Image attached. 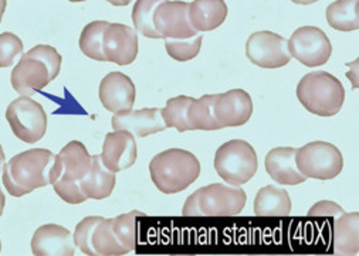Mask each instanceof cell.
Wrapping results in <instances>:
<instances>
[{"mask_svg": "<svg viewBox=\"0 0 359 256\" xmlns=\"http://www.w3.org/2000/svg\"><path fill=\"white\" fill-rule=\"evenodd\" d=\"M137 90L133 80L123 73H109L100 84V101L112 113L131 111Z\"/></svg>", "mask_w": 359, "mask_h": 256, "instance_id": "15", "label": "cell"}, {"mask_svg": "<svg viewBox=\"0 0 359 256\" xmlns=\"http://www.w3.org/2000/svg\"><path fill=\"white\" fill-rule=\"evenodd\" d=\"M149 173L161 193L176 194L198 180L201 163L194 153L173 148L158 153L151 160Z\"/></svg>", "mask_w": 359, "mask_h": 256, "instance_id": "3", "label": "cell"}, {"mask_svg": "<svg viewBox=\"0 0 359 256\" xmlns=\"http://www.w3.org/2000/svg\"><path fill=\"white\" fill-rule=\"evenodd\" d=\"M295 164L303 176L316 180H332L344 169L339 149L328 142H311L295 150Z\"/></svg>", "mask_w": 359, "mask_h": 256, "instance_id": "7", "label": "cell"}, {"mask_svg": "<svg viewBox=\"0 0 359 256\" xmlns=\"http://www.w3.org/2000/svg\"><path fill=\"white\" fill-rule=\"evenodd\" d=\"M0 250H2V242H0Z\"/></svg>", "mask_w": 359, "mask_h": 256, "instance_id": "40", "label": "cell"}, {"mask_svg": "<svg viewBox=\"0 0 359 256\" xmlns=\"http://www.w3.org/2000/svg\"><path fill=\"white\" fill-rule=\"evenodd\" d=\"M23 52L22 40L13 33L0 34V69L13 66L15 59Z\"/></svg>", "mask_w": 359, "mask_h": 256, "instance_id": "32", "label": "cell"}, {"mask_svg": "<svg viewBox=\"0 0 359 256\" xmlns=\"http://www.w3.org/2000/svg\"><path fill=\"white\" fill-rule=\"evenodd\" d=\"M213 111L220 129L243 126L252 118L253 101L245 90H231L217 94Z\"/></svg>", "mask_w": 359, "mask_h": 256, "instance_id": "13", "label": "cell"}, {"mask_svg": "<svg viewBox=\"0 0 359 256\" xmlns=\"http://www.w3.org/2000/svg\"><path fill=\"white\" fill-rule=\"evenodd\" d=\"M93 249L100 256H123L130 253L114 228V218H102L98 222L93 232Z\"/></svg>", "mask_w": 359, "mask_h": 256, "instance_id": "24", "label": "cell"}, {"mask_svg": "<svg viewBox=\"0 0 359 256\" xmlns=\"http://www.w3.org/2000/svg\"><path fill=\"white\" fill-rule=\"evenodd\" d=\"M6 119L15 136L25 143H36L47 132V113L30 97H20L11 102L6 109Z\"/></svg>", "mask_w": 359, "mask_h": 256, "instance_id": "8", "label": "cell"}, {"mask_svg": "<svg viewBox=\"0 0 359 256\" xmlns=\"http://www.w3.org/2000/svg\"><path fill=\"white\" fill-rule=\"evenodd\" d=\"M217 95H203L192 101L188 109V122L191 131H217L220 125L215 118V101Z\"/></svg>", "mask_w": 359, "mask_h": 256, "instance_id": "26", "label": "cell"}, {"mask_svg": "<svg viewBox=\"0 0 359 256\" xmlns=\"http://www.w3.org/2000/svg\"><path fill=\"white\" fill-rule=\"evenodd\" d=\"M101 220H102V217L91 215V217L84 218L76 227V232L73 235L74 243L79 249H81L83 253H86L88 256H95L94 249H93V232Z\"/></svg>", "mask_w": 359, "mask_h": 256, "instance_id": "31", "label": "cell"}, {"mask_svg": "<svg viewBox=\"0 0 359 256\" xmlns=\"http://www.w3.org/2000/svg\"><path fill=\"white\" fill-rule=\"evenodd\" d=\"M246 55L257 67L274 70L291 61L287 40L273 31H256L246 43Z\"/></svg>", "mask_w": 359, "mask_h": 256, "instance_id": "10", "label": "cell"}, {"mask_svg": "<svg viewBox=\"0 0 359 256\" xmlns=\"http://www.w3.org/2000/svg\"><path fill=\"white\" fill-rule=\"evenodd\" d=\"M5 203H6V197H5V194H4L2 188H0V217H2V214H4V210H5Z\"/></svg>", "mask_w": 359, "mask_h": 256, "instance_id": "35", "label": "cell"}, {"mask_svg": "<svg viewBox=\"0 0 359 256\" xmlns=\"http://www.w3.org/2000/svg\"><path fill=\"white\" fill-rule=\"evenodd\" d=\"M163 2L165 0H137L133 9V22L137 31L149 38H161L154 24V15Z\"/></svg>", "mask_w": 359, "mask_h": 256, "instance_id": "29", "label": "cell"}, {"mask_svg": "<svg viewBox=\"0 0 359 256\" xmlns=\"http://www.w3.org/2000/svg\"><path fill=\"white\" fill-rule=\"evenodd\" d=\"M229 9L224 0H194L189 3V19L198 33L212 31L220 27Z\"/></svg>", "mask_w": 359, "mask_h": 256, "instance_id": "21", "label": "cell"}, {"mask_svg": "<svg viewBox=\"0 0 359 256\" xmlns=\"http://www.w3.org/2000/svg\"><path fill=\"white\" fill-rule=\"evenodd\" d=\"M101 160L114 173L133 167L138 157L135 136L127 131H114L105 136Z\"/></svg>", "mask_w": 359, "mask_h": 256, "instance_id": "14", "label": "cell"}, {"mask_svg": "<svg viewBox=\"0 0 359 256\" xmlns=\"http://www.w3.org/2000/svg\"><path fill=\"white\" fill-rule=\"evenodd\" d=\"M108 24V22L97 20L88 23L83 29L80 36V48L88 58L95 61H107L102 51V37Z\"/></svg>", "mask_w": 359, "mask_h": 256, "instance_id": "28", "label": "cell"}, {"mask_svg": "<svg viewBox=\"0 0 359 256\" xmlns=\"http://www.w3.org/2000/svg\"><path fill=\"white\" fill-rule=\"evenodd\" d=\"M91 159L93 156L81 142L73 141L67 143L62 152L55 155L51 169V183L63 178L81 184V180L90 169Z\"/></svg>", "mask_w": 359, "mask_h": 256, "instance_id": "16", "label": "cell"}, {"mask_svg": "<svg viewBox=\"0 0 359 256\" xmlns=\"http://www.w3.org/2000/svg\"><path fill=\"white\" fill-rule=\"evenodd\" d=\"M202 40L203 37L201 34L184 40H165V47L169 57L184 62L198 57L202 47Z\"/></svg>", "mask_w": 359, "mask_h": 256, "instance_id": "30", "label": "cell"}, {"mask_svg": "<svg viewBox=\"0 0 359 256\" xmlns=\"http://www.w3.org/2000/svg\"><path fill=\"white\" fill-rule=\"evenodd\" d=\"M116 184L115 173L105 167L100 155H94L90 169L81 180V190L87 199L104 200L112 194Z\"/></svg>", "mask_w": 359, "mask_h": 256, "instance_id": "20", "label": "cell"}, {"mask_svg": "<svg viewBox=\"0 0 359 256\" xmlns=\"http://www.w3.org/2000/svg\"><path fill=\"white\" fill-rule=\"evenodd\" d=\"M287 47L291 58H295L307 67H320L328 62L332 54V44L324 30L316 26H304L297 29Z\"/></svg>", "mask_w": 359, "mask_h": 256, "instance_id": "9", "label": "cell"}, {"mask_svg": "<svg viewBox=\"0 0 359 256\" xmlns=\"http://www.w3.org/2000/svg\"><path fill=\"white\" fill-rule=\"evenodd\" d=\"M32 252L37 256H73L76 253V243L67 228L47 224L34 232Z\"/></svg>", "mask_w": 359, "mask_h": 256, "instance_id": "18", "label": "cell"}, {"mask_svg": "<svg viewBox=\"0 0 359 256\" xmlns=\"http://www.w3.org/2000/svg\"><path fill=\"white\" fill-rule=\"evenodd\" d=\"M70 2H74V3H77V2H86V0H70Z\"/></svg>", "mask_w": 359, "mask_h": 256, "instance_id": "39", "label": "cell"}, {"mask_svg": "<svg viewBox=\"0 0 359 256\" xmlns=\"http://www.w3.org/2000/svg\"><path fill=\"white\" fill-rule=\"evenodd\" d=\"M154 24L165 40H184L199 34L189 19V3L184 0H165L155 10Z\"/></svg>", "mask_w": 359, "mask_h": 256, "instance_id": "11", "label": "cell"}, {"mask_svg": "<svg viewBox=\"0 0 359 256\" xmlns=\"http://www.w3.org/2000/svg\"><path fill=\"white\" fill-rule=\"evenodd\" d=\"M6 5H8V0H0V22H2V17L5 15Z\"/></svg>", "mask_w": 359, "mask_h": 256, "instance_id": "37", "label": "cell"}, {"mask_svg": "<svg viewBox=\"0 0 359 256\" xmlns=\"http://www.w3.org/2000/svg\"><path fill=\"white\" fill-rule=\"evenodd\" d=\"M291 213V199L284 188L266 185L255 199V214L259 217H287Z\"/></svg>", "mask_w": 359, "mask_h": 256, "instance_id": "23", "label": "cell"}, {"mask_svg": "<svg viewBox=\"0 0 359 256\" xmlns=\"http://www.w3.org/2000/svg\"><path fill=\"white\" fill-rule=\"evenodd\" d=\"M114 131H127L133 136L147 138L166 129L162 119L161 109L158 108H144L138 111H127L115 113L111 119Z\"/></svg>", "mask_w": 359, "mask_h": 256, "instance_id": "17", "label": "cell"}, {"mask_svg": "<svg viewBox=\"0 0 359 256\" xmlns=\"http://www.w3.org/2000/svg\"><path fill=\"white\" fill-rule=\"evenodd\" d=\"M259 167L255 148L241 139L223 143L215 155V170L229 185L241 187L249 183Z\"/></svg>", "mask_w": 359, "mask_h": 256, "instance_id": "6", "label": "cell"}, {"mask_svg": "<svg viewBox=\"0 0 359 256\" xmlns=\"http://www.w3.org/2000/svg\"><path fill=\"white\" fill-rule=\"evenodd\" d=\"M327 22L338 31L359 29V0H335L327 8Z\"/></svg>", "mask_w": 359, "mask_h": 256, "instance_id": "25", "label": "cell"}, {"mask_svg": "<svg viewBox=\"0 0 359 256\" xmlns=\"http://www.w3.org/2000/svg\"><path fill=\"white\" fill-rule=\"evenodd\" d=\"M62 55L47 44H40L22 55L12 71V87L20 97H32L57 78Z\"/></svg>", "mask_w": 359, "mask_h": 256, "instance_id": "2", "label": "cell"}, {"mask_svg": "<svg viewBox=\"0 0 359 256\" xmlns=\"http://www.w3.org/2000/svg\"><path fill=\"white\" fill-rule=\"evenodd\" d=\"M4 164H5V152L2 145H0V170H4Z\"/></svg>", "mask_w": 359, "mask_h": 256, "instance_id": "38", "label": "cell"}, {"mask_svg": "<svg viewBox=\"0 0 359 256\" xmlns=\"http://www.w3.org/2000/svg\"><path fill=\"white\" fill-rule=\"evenodd\" d=\"M334 252L337 255H358L359 252V213L342 214L334 224Z\"/></svg>", "mask_w": 359, "mask_h": 256, "instance_id": "22", "label": "cell"}, {"mask_svg": "<svg viewBox=\"0 0 359 256\" xmlns=\"http://www.w3.org/2000/svg\"><path fill=\"white\" fill-rule=\"evenodd\" d=\"M192 101L194 98L184 95L168 99L165 108L161 109L165 126L173 127L177 132L191 131V126L188 122V109Z\"/></svg>", "mask_w": 359, "mask_h": 256, "instance_id": "27", "label": "cell"}, {"mask_svg": "<svg viewBox=\"0 0 359 256\" xmlns=\"http://www.w3.org/2000/svg\"><path fill=\"white\" fill-rule=\"evenodd\" d=\"M246 201L248 196L242 187L215 183L191 194L182 214L185 217H234L243 211Z\"/></svg>", "mask_w": 359, "mask_h": 256, "instance_id": "4", "label": "cell"}, {"mask_svg": "<svg viewBox=\"0 0 359 256\" xmlns=\"http://www.w3.org/2000/svg\"><path fill=\"white\" fill-rule=\"evenodd\" d=\"M107 2L114 6H128L133 0H107Z\"/></svg>", "mask_w": 359, "mask_h": 256, "instance_id": "34", "label": "cell"}, {"mask_svg": "<svg viewBox=\"0 0 359 256\" xmlns=\"http://www.w3.org/2000/svg\"><path fill=\"white\" fill-rule=\"evenodd\" d=\"M55 155L47 149H30L4 164V184L13 197H23L51 184Z\"/></svg>", "mask_w": 359, "mask_h": 256, "instance_id": "1", "label": "cell"}, {"mask_svg": "<svg viewBox=\"0 0 359 256\" xmlns=\"http://www.w3.org/2000/svg\"><path fill=\"white\" fill-rule=\"evenodd\" d=\"M292 3H295V5H313V3H316V2H318V0H291Z\"/></svg>", "mask_w": 359, "mask_h": 256, "instance_id": "36", "label": "cell"}, {"mask_svg": "<svg viewBox=\"0 0 359 256\" xmlns=\"http://www.w3.org/2000/svg\"><path fill=\"white\" fill-rule=\"evenodd\" d=\"M140 50L137 31L121 23H109L102 37V51L107 61L118 66H128L134 62Z\"/></svg>", "mask_w": 359, "mask_h": 256, "instance_id": "12", "label": "cell"}, {"mask_svg": "<svg viewBox=\"0 0 359 256\" xmlns=\"http://www.w3.org/2000/svg\"><path fill=\"white\" fill-rule=\"evenodd\" d=\"M295 150L294 148L281 146L270 150L266 156L264 166L269 176L281 185H297L307 180L295 164Z\"/></svg>", "mask_w": 359, "mask_h": 256, "instance_id": "19", "label": "cell"}, {"mask_svg": "<svg viewBox=\"0 0 359 256\" xmlns=\"http://www.w3.org/2000/svg\"><path fill=\"white\" fill-rule=\"evenodd\" d=\"M344 213H345L344 208L339 207L337 203L324 200L314 204L309 211V215L310 217H339Z\"/></svg>", "mask_w": 359, "mask_h": 256, "instance_id": "33", "label": "cell"}, {"mask_svg": "<svg viewBox=\"0 0 359 256\" xmlns=\"http://www.w3.org/2000/svg\"><path fill=\"white\" fill-rule=\"evenodd\" d=\"M297 98L311 113L323 118L337 115L345 101L342 83L327 71H314L297 85Z\"/></svg>", "mask_w": 359, "mask_h": 256, "instance_id": "5", "label": "cell"}]
</instances>
